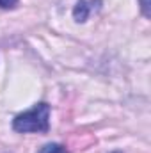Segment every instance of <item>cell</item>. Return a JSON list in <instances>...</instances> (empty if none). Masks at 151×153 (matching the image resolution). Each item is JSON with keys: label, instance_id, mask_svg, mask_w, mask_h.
Wrapping results in <instances>:
<instances>
[{"label": "cell", "instance_id": "6da1fadb", "mask_svg": "<svg viewBox=\"0 0 151 153\" xmlns=\"http://www.w3.org/2000/svg\"><path fill=\"white\" fill-rule=\"evenodd\" d=\"M13 128L21 134L29 132H48L50 128V105L38 103L30 111L18 114L13 121Z\"/></svg>", "mask_w": 151, "mask_h": 153}, {"label": "cell", "instance_id": "7a4b0ae2", "mask_svg": "<svg viewBox=\"0 0 151 153\" xmlns=\"http://www.w3.org/2000/svg\"><path fill=\"white\" fill-rule=\"evenodd\" d=\"M96 4H100V0H91V2H85V0H80L78 4H76L75 11H73V16H75L76 22H85L87 20V16L91 14V11L94 9L93 5H96Z\"/></svg>", "mask_w": 151, "mask_h": 153}, {"label": "cell", "instance_id": "3957f363", "mask_svg": "<svg viewBox=\"0 0 151 153\" xmlns=\"http://www.w3.org/2000/svg\"><path fill=\"white\" fill-rule=\"evenodd\" d=\"M38 153H68L66 152V148L64 146H61V144H46V146H43Z\"/></svg>", "mask_w": 151, "mask_h": 153}, {"label": "cell", "instance_id": "277c9868", "mask_svg": "<svg viewBox=\"0 0 151 153\" xmlns=\"http://www.w3.org/2000/svg\"><path fill=\"white\" fill-rule=\"evenodd\" d=\"M16 4H18V0H0L2 9H13V7H16Z\"/></svg>", "mask_w": 151, "mask_h": 153}, {"label": "cell", "instance_id": "5b68a950", "mask_svg": "<svg viewBox=\"0 0 151 153\" xmlns=\"http://www.w3.org/2000/svg\"><path fill=\"white\" fill-rule=\"evenodd\" d=\"M141 4H142V13H144V16H150V0H141Z\"/></svg>", "mask_w": 151, "mask_h": 153}]
</instances>
